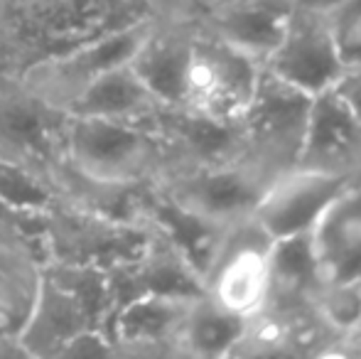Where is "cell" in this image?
Instances as JSON below:
<instances>
[{
  "mask_svg": "<svg viewBox=\"0 0 361 359\" xmlns=\"http://www.w3.org/2000/svg\"><path fill=\"white\" fill-rule=\"evenodd\" d=\"M69 114L15 77H0V155L25 165L59 192L67 175Z\"/></svg>",
  "mask_w": 361,
  "mask_h": 359,
  "instance_id": "5",
  "label": "cell"
},
{
  "mask_svg": "<svg viewBox=\"0 0 361 359\" xmlns=\"http://www.w3.org/2000/svg\"><path fill=\"white\" fill-rule=\"evenodd\" d=\"M157 109L160 101L130 69V62L101 74L67 106L69 114L96 118H150Z\"/></svg>",
  "mask_w": 361,
  "mask_h": 359,
  "instance_id": "22",
  "label": "cell"
},
{
  "mask_svg": "<svg viewBox=\"0 0 361 359\" xmlns=\"http://www.w3.org/2000/svg\"><path fill=\"white\" fill-rule=\"evenodd\" d=\"M157 231L143 217H118L57 197L44 212L42 264L118 271L140 261L155 244Z\"/></svg>",
  "mask_w": 361,
  "mask_h": 359,
  "instance_id": "4",
  "label": "cell"
},
{
  "mask_svg": "<svg viewBox=\"0 0 361 359\" xmlns=\"http://www.w3.org/2000/svg\"><path fill=\"white\" fill-rule=\"evenodd\" d=\"M324 15L344 67H361V0H337Z\"/></svg>",
  "mask_w": 361,
  "mask_h": 359,
  "instance_id": "26",
  "label": "cell"
},
{
  "mask_svg": "<svg viewBox=\"0 0 361 359\" xmlns=\"http://www.w3.org/2000/svg\"><path fill=\"white\" fill-rule=\"evenodd\" d=\"M268 273H271V298L268 300H312V296L324 283L312 231L273 239L271 249H268Z\"/></svg>",
  "mask_w": 361,
  "mask_h": 359,
  "instance_id": "23",
  "label": "cell"
},
{
  "mask_svg": "<svg viewBox=\"0 0 361 359\" xmlns=\"http://www.w3.org/2000/svg\"><path fill=\"white\" fill-rule=\"evenodd\" d=\"M86 357H116L114 342H111L109 332L101 327H91L84 330L59 352L57 359H86Z\"/></svg>",
  "mask_w": 361,
  "mask_h": 359,
  "instance_id": "28",
  "label": "cell"
},
{
  "mask_svg": "<svg viewBox=\"0 0 361 359\" xmlns=\"http://www.w3.org/2000/svg\"><path fill=\"white\" fill-rule=\"evenodd\" d=\"M152 121L170 150L172 168L246 158L238 123H224L185 106H160Z\"/></svg>",
  "mask_w": 361,
  "mask_h": 359,
  "instance_id": "16",
  "label": "cell"
},
{
  "mask_svg": "<svg viewBox=\"0 0 361 359\" xmlns=\"http://www.w3.org/2000/svg\"><path fill=\"white\" fill-rule=\"evenodd\" d=\"M138 217H143L202 278H207L228 226L209 221L207 217L192 212L190 207L180 205L170 195H165L155 182H147L140 190Z\"/></svg>",
  "mask_w": 361,
  "mask_h": 359,
  "instance_id": "17",
  "label": "cell"
},
{
  "mask_svg": "<svg viewBox=\"0 0 361 359\" xmlns=\"http://www.w3.org/2000/svg\"><path fill=\"white\" fill-rule=\"evenodd\" d=\"M152 18L157 23H192L195 0H147Z\"/></svg>",
  "mask_w": 361,
  "mask_h": 359,
  "instance_id": "29",
  "label": "cell"
},
{
  "mask_svg": "<svg viewBox=\"0 0 361 359\" xmlns=\"http://www.w3.org/2000/svg\"><path fill=\"white\" fill-rule=\"evenodd\" d=\"M258 77L261 64L256 59L195 28L185 109L200 111L224 123H238L251 104Z\"/></svg>",
  "mask_w": 361,
  "mask_h": 359,
  "instance_id": "8",
  "label": "cell"
},
{
  "mask_svg": "<svg viewBox=\"0 0 361 359\" xmlns=\"http://www.w3.org/2000/svg\"><path fill=\"white\" fill-rule=\"evenodd\" d=\"M293 10V0H221L192 23L200 32L231 44L263 67L281 44Z\"/></svg>",
  "mask_w": 361,
  "mask_h": 359,
  "instance_id": "14",
  "label": "cell"
},
{
  "mask_svg": "<svg viewBox=\"0 0 361 359\" xmlns=\"http://www.w3.org/2000/svg\"><path fill=\"white\" fill-rule=\"evenodd\" d=\"M271 234L253 217L228 226L221 249L204 278L207 296L246 317L263 310L271 298Z\"/></svg>",
  "mask_w": 361,
  "mask_h": 359,
  "instance_id": "10",
  "label": "cell"
},
{
  "mask_svg": "<svg viewBox=\"0 0 361 359\" xmlns=\"http://www.w3.org/2000/svg\"><path fill=\"white\" fill-rule=\"evenodd\" d=\"M192 300L145 293L121 303L106 327L116 357H177L175 342Z\"/></svg>",
  "mask_w": 361,
  "mask_h": 359,
  "instance_id": "13",
  "label": "cell"
},
{
  "mask_svg": "<svg viewBox=\"0 0 361 359\" xmlns=\"http://www.w3.org/2000/svg\"><path fill=\"white\" fill-rule=\"evenodd\" d=\"M312 96L261 67L251 104L238 118L246 158L278 178L298 165Z\"/></svg>",
  "mask_w": 361,
  "mask_h": 359,
  "instance_id": "6",
  "label": "cell"
},
{
  "mask_svg": "<svg viewBox=\"0 0 361 359\" xmlns=\"http://www.w3.org/2000/svg\"><path fill=\"white\" fill-rule=\"evenodd\" d=\"M334 89H337L339 96L347 101L349 109L354 111V116H357L359 123H361V67L347 69Z\"/></svg>",
  "mask_w": 361,
  "mask_h": 359,
  "instance_id": "30",
  "label": "cell"
},
{
  "mask_svg": "<svg viewBox=\"0 0 361 359\" xmlns=\"http://www.w3.org/2000/svg\"><path fill=\"white\" fill-rule=\"evenodd\" d=\"M152 182L209 221L233 226L253 217L273 175L253 160L238 158L212 165H180Z\"/></svg>",
  "mask_w": 361,
  "mask_h": 359,
  "instance_id": "7",
  "label": "cell"
},
{
  "mask_svg": "<svg viewBox=\"0 0 361 359\" xmlns=\"http://www.w3.org/2000/svg\"><path fill=\"white\" fill-rule=\"evenodd\" d=\"M295 5H302V8H312V10H324L327 13L337 0H293Z\"/></svg>",
  "mask_w": 361,
  "mask_h": 359,
  "instance_id": "31",
  "label": "cell"
},
{
  "mask_svg": "<svg viewBox=\"0 0 361 359\" xmlns=\"http://www.w3.org/2000/svg\"><path fill=\"white\" fill-rule=\"evenodd\" d=\"M359 180L344 173L293 168L273 178L253 212V219L271 234V239L312 231L324 209Z\"/></svg>",
  "mask_w": 361,
  "mask_h": 359,
  "instance_id": "12",
  "label": "cell"
},
{
  "mask_svg": "<svg viewBox=\"0 0 361 359\" xmlns=\"http://www.w3.org/2000/svg\"><path fill=\"white\" fill-rule=\"evenodd\" d=\"M216 3H221V0H195V18L200 13H204V10H209L212 5H216Z\"/></svg>",
  "mask_w": 361,
  "mask_h": 359,
  "instance_id": "32",
  "label": "cell"
},
{
  "mask_svg": "<svg viewBox=\"0 0 361 359\" xmlns=\"http://www.w3.org/2000/svg\"><path fill=\"white\" fill-rule=\"evenodd\" d=\"M42 229H44V214L18 209V207L0 200V241H13V244L30 246L44 261Z\"/></svg>",
  "mask_w": 361,
  "mask_h": 359,
  "instance_id": "27",
  "label": "cell"
},
{
  "mask_svg": "<svg viewBox=\"0 0 361 359\" xmlns=\"http://www.w3.org/2000/svg\"><path fill=\"white\" fill-rule=\"evenodd\" d=\"M192 44V23H155L130 59V69L160 106H185Z\"/></svg>",
  "mask_w": 361,
  "mask_h": 359,
  "instance_id": "18",
  "label": "cell"
},
{
  "mask_svg": "<svg viewBox=\"0 0 361 359\" xmlns=\"http://www.w3.org/2000/svg\"><path fill=\"white\" fill-rule=\"evenodd\" d=\"M69 114V111H67ZM67 173L96 187H140L172 168L170 150L150 118H67Z\"/></svg>",
  "mask_w": 361,
  "mask_h": 359,
  "instance_id": "2",
  "label": "cell"
},
{
  "mask_svg": "<svg viewBox=\"0 0 361 359\" xmlns=\"http://www.w3.org/2000/svg\"><path fill=\"white\" fill-rule=\"evenodd\" d=\"M143 20H155L147 0H0V77Z\"/></svg>",
  "mask_w": 361,
  "mask_h": 359,
  "instance_id": "1",
  "label": "cell"
},
{
  "mask_svg": "<svg viewBox=\"0 0 361 359\" xmlns=\"http://www.w3.org/2000/svg\"><path fill=\"white\" fill-rule=\"evenodd\" d=\"M111 312L114 298L106 271L42 264L37 296L18 342L27 359H57L79 332L106 330Z\"/></svg>",
  "mask_w": 361,
  "mask_h": 359,
  "instance_id": "3",
  "label": "cell"
},
{
  "mask_svg": "<svg viewBox=\"0 0 361 359\" xmlns=\"http://www.w3.org/2000/svg\"><path fill=\"white\" fill-rule=\"evenodd\" d=\"M57 197L59 192L44 178L0 155V200L18 207V209L44 214Z\"/></svg>",
  "mask_w": 361,
  "mask_h": 359,
  "instance_id": "25",
  "label": "cell"
},
{
  "mask_svg": "<svg viewBox=\"0 0 361 359\" xmlns=\"http://www.w3.org/2000/svg\"><path fill=\"white\" fill-rule=\"evenodd\" d=\"M263 69L310 96L337 87L347 67L334 44L324 10L295 5L286 35L276 52L263 62Z\"/></svg>",
  "mask_w": 361,
  "mask_h": 359,
  "instance_id": "11",
  "label": "cell"
},
{
  "mask_svg": "<svg viewBox=\"0 0 361 359\" xmlns=\"http://www.w3.org/2000/svg\"><path fill=\"white\" fill-rule=\"evenodd\" d=\"M155 23L157 20H143V23L116 30L104 37L89 39L69 52L35 64L23 77L15 79L25 82L39 96L67 111V106L101 74L121 64H128Z\"/></svg>",
  "mask_w": 361,
  "mask_h": 359,
  "instance_id": "9",
  "label": "cell"
},
{
  "mask_svg": "<svg viewBox=\"0 0 361 359\" xmlns=\"http://www.w3.org/2000/svg\"><path fill=\"white\" fill-rule=\"evenodd\" d=\"M42 259L35 249L0 241V357H25L18 335L39 286Z\"/></svg>",
  "mask_w": 361,
  "mask_h": 359,
  "instance_id": "20",
  "label": "cell"
},
{
  "mask_svg": "<svg viewBox=\"0 0 361 359\" xmlns=\"http://www.w3.org/2000/svg\"><path fill=\"white\" fill-rule=\"evenodd\" d=\"M310 305L337 340H349L361 332V281L322 283Z\"/></svg>",
  "mask_w": 361,
  "mask_h": 359,
  "instance_id": "24",
  "label": "cell"
},
{
  "mask_svg": "<svg viewBox=\"0 0 361 359\" xmlns=\"http://www.w3.org/2000/svg\"><path fill=\"white\" fill-rule=\"evenodd\" d=\"M248 330V317L219 305L214 298H195L175 342L177 357H233Z\"/></svg>",
  "mask_w": 361,
  "mask_h": 359,
  "instance_id": "21",
  "label": "cell"
},
{
  "mask_svg": "<svg viewBox=\"0 0 361 359\" xmlns=\"http://www.w3.org/2000/svg\"><path fill=\"white\" fill-rule=\"evenodd\" d=\"M312 241L324 283L361 281V180L324 209Z\"/></svg>",
  "mask_w": 361,
  "mask_h": 359,
  "instance_id": "19",
  "label": "cell"
},
{
  "mask_svg": "<svg viewBox=\"0 0 361 359\" xmlns=\"http://www.w3.org/2000/svg\"><path fill=\"white\" fill-rule=\"evenodd\" d=\"M295 168L361 178V123L334 87L312 96Z\"/></svg>",
  "mask_w": 361,
  "mask_h": 359,
  "instance_id": "15",
  "label": "cell"
}]
</instances>
